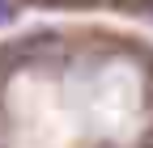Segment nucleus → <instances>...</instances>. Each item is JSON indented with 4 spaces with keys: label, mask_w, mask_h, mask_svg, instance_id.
Returning <instances> with one entry per match:
<instances>
[{
    "label": "nucleus",
    "mask_w": 153,
    "mask_h": 148,
    "mask_svg": "<svg viewBox=\"0 0 153 148\" xmlns=\"http://www.w3.org/2000/svg\"><path fill=\"white\" fill-rule=\"evenodd\" d=\"M13 13H17V9H13V0H0V26H9V21H13Z\"/></svg>",
    "instance_id": "f257e3e1"
}]
</instances>
